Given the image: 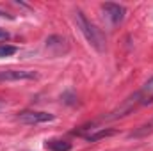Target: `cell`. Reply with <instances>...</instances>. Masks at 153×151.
<instances>
[{"mask_svg": "<svg viewBox=\"0 0 153 151\" xmlns=\"http://www.w3.org/2000/svg\"><path fill=\"white\" fill-rule=\"evenodd\" d=\"M7 38H9V32L4 30V29H0V39H7Z\"/></svg>", "mask_w": 153, "mask_h": 151, "instance_id": "30bf717a", "label": "cell"}, {"mask_svg": "<svg viewBox=\"0 0 153 151\" xmlns=\"http://www.w3.org/2000/svg\"><path fill=\"white\" fill-rule=\"evenodd\" d=\"M150 101H153V78H150V80L141 87V91H139V93H135V96L128 98V101L123 105V110H121V112L130 110L132 107H135V103L146 105V103H150Z\"/></svg>", "mask_w": 153, "mask_h": 151, "instance_id": "7a4b0ae2", "label": "cell"}, {"mask_svg": "<svg viewBox=\"0 0 153 151\" xmlns=\"http://www.w3.org/2000/svg\"><path fill=\"white\" fill-rule=\"evenodd\" d=\"M116 130L112 128H109V130H100V132H96V133H93V135H87V141L89 142H96V141H100V139H103V137H109V135H114Z\"/></svg>", "mask_w": 153, "mask_h": 151, "instance_id": "ba28073f", "label": "cell"}, {"mask_svg": "<svg viewBox=\"0 0 153 151\" xmlns=\"http://www.w3.org/2000/svg\"><path fill=\"white\" fill-rule=\"evenodd\" d=\"M45 148H46V150H50V151H70V150H71V142L53 139V141H46Z\"/></svg>", "mask_w": 153, "mask_h": 151, "instance_id": "8992f818", "label": "cell"}, {"mask_svg": "<svg viewBox=\"0 0 153 151\" xmlns=\"http://www.w3.org/2000/svg\"><path fill=\"white\" fill-rule=\"evenodd\" d=\"M102 9H103L105 16L111 20L112 25L121 23L123 18H125V14H126V9H125L123 5H119V4H114V2H105V4L102 5Z\"/></svg>", "mask_w": 153, "mask_h": 151, "instance_id": "5b68a950", "label": "cell"}, {"mask_svg": "<svg viewBox=\"0 0 153 151\" xmlns=\"http://www.w3.org/2000/svg\"><path fill=\"white\" fill-rule=\"evenodd\" d=\"M16 53V46H11V44H0V57H9Z\"/></svg>", "mask_w": 153, "mask_h": 151, "instance_id": "9c48e42d", "label": "cell"}, {"mask_svg": "<svg viewBox=\"0 0 153 151\" xmlns=\"http://www.w3.org/2000/svg\"><path fill=\"white\" fill-rule=\"evenodd\" d=\"M16 119H18L20 123H25V124H41V123L53 121V114L38 112V110H25V112L18 114Z\"/></svg>", "mask_w": 153, "mask_h": 151, "instance_id": "3957f363", "label": "cell"}, {"mask_svg": "<svg viewBox=\"0 0 153 151\" xmlns=\"http://www.w3.org/2000/svg\"><path fill=\"white\" fill-rule=\"evenodd\" d=\"M75 23L76 27L80 29V32H82V36L85 38V41L96 50V52H105V36H103V32L82 13V11H75Z\"/></svg>", "mask_w": 153, "mask_h": 151, "instance_id": "6da1fadb", "label": "cell"}, {"mask_svg": "<svg viewBox=\"0 0 153 151\" xmlns=\"http://www.w3.org/2000/svg\"><path fill=\"white\" fill-rule=\"evenodd\" d=\"M38 78L36 71L29 70H4L0 71V82H18V80H32Z\"/></svg>", "mask_w": 153, "mask_h": 151, "instance_id": "277c9868", "label": "cell"}, {"mask_svg": "<svg viewBox=\"0 0 153 151\" xmlns=\"http://www.w3.org/2000/svg\"><path fill=\"white\" fill-rule=\"evenodd\" d=\"M53 46H59L61 53L68 50V44H66V39L61 38V36H52V38L46 39V48L48 50H53Z\"/></svg>", "mask_w": 153, "mask_h": 151, "instance_id": "52a82bcc", "label": "cell"}, {"mask_svg": "<svg viewBox=\"0 0 153 151\" xmlns=\"http://www.w3.org/2000/svg\"><path fill=\"white\" fill-rule=\"evenodd\" d=\"M0 109H2V103H0Z\"/></svg>", "mask_w": 153, "mask_h": 151, "instance_id": "8fae6325", "label": "cell"}]
</instances>
